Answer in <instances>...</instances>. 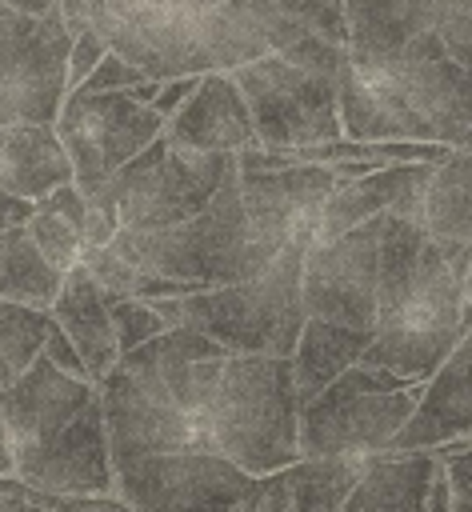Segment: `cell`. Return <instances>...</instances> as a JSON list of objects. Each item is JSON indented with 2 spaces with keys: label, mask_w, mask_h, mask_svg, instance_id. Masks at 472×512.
Returning <instances> with one entry per match:
<instances>
[{
  "label": "cell",
  "mask_w": 472,
  "mask_h": 512,
  "mask_svg": "<svg viewBox=\"0 0 472 512\" xmlns=\"http://www.w3.org/2000/svg\"><path fill=\"white\" fill-rule=\"evenodd\" d=\"M472 436V340L464 336L448 360L424 380V392L392 436L388 448H436L448 440Z\"/></svg>",
  "instance_id": "7402d4cb"
},
{
  "label": "cell",
  "mask_w": 472,
  "mask_h": 512,
  "mask_svg": "<svg viewBox=\"0 0 472 512\" xmlns=\"http://www.w3.org/2000/svg\"><path fill=\"white\" fill-rule=\"evenodd\" d=\"M164 136L172 144L200 148V152H244L260 144L248 100L232 80V72L224 68L200 72V84L192 88V96L164 120Z\"/></svg>",
  "instance_id": "44dd1931"
},
{
  "label": "cell",
  "mask_w": 472,
  "mask_h": 512,
  "mask_svg": "<svg viewBox=\"0 0 472 512\" xmlns=\"http://www.w3.org/2000/svg\"><path fill=\"white\" fill-rule=\"evenodd\" d=\"M28 236L36 240V248L44 252V260H48L52 268L68 272L72 264H80L84 232H80L72 220H64L60 212H52V208H40V204H36V212L28 216Z\"/></svg>",
  "instance_id": "4dcf8cb0"
},
{
  "label": "cell",
  "mask_w": 472,
  "mask_h": 512,
  "mask_svg": "<svg viewBox=\"0 0 472 512\" xmlns=\"http://www.w3.org/2000/svg\"><path fill=\"white\" fill-rule=\"evenodd\" d=\"M240 196L256 236L284 252L292 244H312L328 192L336 188V168L320 160L284 164V168H240Z\"/></svg>",
  "instance_id": "9a60e30c"
},
{
  "label": "cell",
  "mask_w": 472,
  "mask_h": 512,
  "mask_svg": "<svg viewBox=\"0 0 472 512\" xmlns=\"http://www.w3.org/2000/svg\"><path fill=\"white\" fill-rule=\"evenodd\" d=\"M424 228L464 280L472 260V148H448L424 192Z\"/></svg>",
  "instance_id": "484cf974"
},
{
  "label": "cell",
  "mask_w": 472,
  "mask_h": 512,
  "mask_svg": "<svg viewBox=\"0 0 472 512\" xmlns=\"http://www.w3.org/2000/svg\"><path fill=\"white\" fill-rule=\"evenodd\" d=\"M340 120L352 140H440L456 148L472 120V72L448 52L348 48Z\"/></svg>",
  "instance_id": "6da1fadb"
},
{
  "label": "cell",
  "mask_w": 472,
  "mask_h": 512,
  "mask_svg": "<svg viewBox=\"0 0 472 512\" xmlns=\"http://www.w3.org/2000/svg\"><path fill=\"white\" fill-rule=\"evenodd\" d=\"M436 452L444 456V468H448L452 512H472V436L436 444Z\"/></svg>",
  "instance_id": "d6a6232c"
},
{
  "label": "cell",
  "mask_w": 472,
  "mask_h": 512,
  "mask_svg": "<svg viewBox=\"0 0 472 512\" xmlns=\"http://www.w3.org/2000/svg\"><path fill=\"white\" fill-rule=\"evenodd\" d=\"M64 180H72V160L56 124L0 120V188L36 200Z\"/></svg>",
  "instance_id": "4316f807"
},
{
  "label": "cell",
  "mask_w": 472,
  "mask_h": 512,
  "mask_svg": "<svg viewBox=\"0 0 472 512\" xmlns=\"http://www.w3.org/2000/svg\"><path fill=\"white\" fill-rule=\"evenodd\" d=\"M312 244H292L284 248L264 272L232 284H212L180 296H152L156 312L164 316L168 328L188 324L208 332L232 352H272V356H292L300 328L308 320L304 308V252Z\"/></svg>",
  "instance_id": "5b68a950"
},
{
  "label": "cell",
  "mask_w": 472,
  "mask_h": 512,
  "mask_svg": "<svg viewBox=\"0 0 472 512\" xmlns=\"http://www.w3.org/2000/svg\"><path fill=\"white\" fill-rule=\"evenodd\" d=\"M52 316L76 344V352L88 368V380L100 384L108 376V368L120 360V344H116V324L108 312L104 284L88 272L84 260L64 272V284L52 300Z\"/></svg>",
  "instance_id": "cb8c5ba5"
},
{
  "label": "cell",
  "mask_w": 472,
  "mask_h": 512,
  "mask_svg": "<svg viewBox=\"0 0 472 512\" xmlns=\"http://www.w3.org/2000/svg\"><path fill=\"white\" fill-rule=\"evenodd\" d=\"M456 148H472V120L464 124V132H460V144Z\"/></svg>",
  "instance_id": "f6af8a7d"
},
{
  "label": "cell",
  "mask_w": 472,
  "mask_h": 512,
  "mask_svg": "<svg viewBox=\"0 0 472 512\" xmlns=\"http://www.w3.org/2000/svg\"><path fill=\"white\" fill-rule=\"evenodd\" d=\"M100 400H104V424H108L112 464L132 460V456H148V452L212 448L200 412H188V408L152 400L120 368H108V376L100 380Z\"/></svg>",
  "instance_id": "ac0fdd59"
},
{
  "label": "cell",
  "mask_w": 472,
  "mask_h": 512,
  "mask_svg": "<svg viewBox=\"0 0 472 512\" xmlns=\"http://www.w3.org/2000/svg\"><path fill=\"white\" fill-rule=\"evenodd\" d=\"M12 448H16V472L36 488L64 492V496H116L112 492L116 464H112L100 396L60 432L36 444H12Z\"/></svg>",
  "instance_id": "e0dca14e"
},
{
  "label": "cell",
  "mask_w": 472,
  "mask_h": 512,
  "mask_svg": "<svg viewBox=\"0 0 472 512\" xmlns=\"http://www.w3.org/2000/svg\"><path fill=\"white\" fill-rule=\"evenodd\" d=\"M12 376H16V372H12V368H8L4 360H0V392H4V384H8ZM0 432H4V416H0Z\"/></svg>",
  "instance_id": "ee69618b"
},
{
  "label": "cell",
  "mask_w": 472,
  "mask_h": 512,
  "mask_svg": "<svg viewBox=\"0 0 472 512\" xmlns=\"http://www.w3.org/2000/svg\"><path fill=\"white\" fill-rule=\"evenodd\" d=\"M108 244L124 260H132L140 272L188 280L200 288L248 280L280 256L256 236V228L244 212L236 164L228 168L224 184L196 216H188L180 224H164V228H120Z\"/></svg>",
  "instance_id": "3957f363"
},
{
  "label": "cell",
  "mask_w": 472,
  "mask_h": 512,
  "mask_svg": "<svg viewBox=\"0 0 472 512\" xmlns=\"http://www.w3.org/2000/svg\"><path fill=\"white\" fill-rule=\"evenodd\" d=\"M60 284H64V272L44 260V252L28 236V220L0 232V300L52 308Z\"/></svg>",
  "instance_id": "f1b7e54d"
},
{
  "label": "cell",
  "mask_w": 472,
  "mask_h": 512,
  "mask_svg": "<svg viewBox=\"0 0 472 512\" xmlns=\"http://www.w3.org/2000/svg\"><path fill=\"white\" fill-rule=\"evenodd\" d=\"M32 212H36V200H28V196H16V192L0 188V232H4V228H12V224H24Z\"/></svg>",
  "instance_id": "f35d334b"
},
{
  "label": "cell",
  "mask_w": 472,
  "mask_h": 512,
  "mask_svg": "<svg viewBox=\"0 0 472 512\" xmlns=\"http://www.w3.org/2000/svg\"><path fill=\"white\" fill-rule=\"evenodd\" d=\"M100 396V384L64 372L44 352L16 372L0 392V416L12 444H36L52 432H60L68 420H76L92 400Z\"/></svg>",
  "instance_id": "d6986e66"
},
{
  "label": "cell",
  "mask_w": 472,
  "mask_h": 512,
  "mask_svg": "<svg viewBox=\"0 0 472 512\" xmlns=\"http://www.w3.org/2000/svg\"><path fill=\"white\" fill-rule=\"evenodd\" d=\"M108 48H112V44H108L104 32H96V28H84V32L72 36V52H68V92L84 84V76L100 64V56H104Z\"/></svg>",
  "instance_id": "d590c367"
},
{
  "label": "cell",
  "mask_w": 472,
  "mask_h": 512,
  "mask_svg": "<svg viewBox=\"0 0 472 512\" xmlns=\"http://www.w3.org/2000/svg\"><path fill=\"white\" fill-rule=\"evenodd\" d=\"M428 512H452V484H448V468H444V456L432 472V488H428Z\"/></svg>",
  "instance_id": "ab89813d"
},
{
  "label": "cell",
  "mask_w": 472,
  "mask_h": 512,
  "mask_svg": "<svg viewBox=\"0 0 472 512\" xmlns=\"http://www.w3.org/2000/svg\"><path fill=\"white\" fill-rule=\"evenodd\" d=\"M436 164L432 160H392V164H380L364 176L336 180V188L328 192L316 240L340 236L376 212H400V216L424 220V192H428Z\"/></svg>",
  "instance_id": "ffe728a7"
},
{
  "label": "cell",
  "mask_w": 472,
  "mask_h": 512,
  "mask_svg": "<svg viewBox=\"0 0 472 512\" xmlns=\"http://www.w3.org/2000/svg\"><path fill=\"white\" fill-rule=\"evenodd\" d=\"M412 384L376 364H348L320 396L300 408V456H372L392 444L420 400Z\"/></svg>",
  "instance_id": "52a82bcc"
},
{
  "label": "cell",
  "mask_w": 472,
  "mask_h": 512,
  "mask_svg": "<svg viewBox=\"0 0 472 512\" xmlns=\"http://www.w3.org/2000/svg\"><path fill=\"white\" fill-rule=\"evenodd\" d=\"M180 12H208V8H216V4H224V0H172Z\"/></svg>",
  "instance_id": "7bdbcfd3"
},
{
  "label": "cell",
  "mask_w": 472,
  "mask_h": 512,
  "mask_svg": "<svg viewBox=\"0 0 472 512\" xmlns=\"http://www.w3.org/2000/svg\"><path fill=\"white\" fill-rule=\"evenodd\" d=\"M232 164L236 152L184 148L160 132L108 180L116 196L120 228H164L196 216L216 196Z\"/></svg>",
  "instance_id": "9c48e42d"
},
{
  "label": "cell",
  "mask_w": 472,
  "mask_h": 512,
  "mask_svg": "<svg viewBox=\"0 0 472 512\" xmlns=\"http://www.w3.org/2000/svg\"><path fill=\"white\" fill-rule=\"evenodd\" d=\"M164 8H176V4L172 0H88L96 32H112L128 20H140V16H152V12H164Z\"/></svg>",
  "instance_id": "e575fe53"
},
{
  "label": "cell",
  "mask_w": 472,
  "mask_h": 512,
  "mask_svg": "<svg viewBox=\"0 0 472 512\" xmlns=\"http://www.w3.org/2000/svg\"><path fill=\"white\" fill-rule=\"evenodd\" d=\"M468 340H472V328H468Z\"/></svg>",
  "instance_id": "7dc6e473"
},
{
  "label": "cell",
  "mask_w": 472,
  "mask_h": 512,
  "mask_svg": "<svg viewBox=\"0 0 472 512\" xmlns=\"http://www.w3.org/2000/svg\"><path fill=\"white\" fill-rule=\"evenodd\" d=\"M464 300L472 304V260H468V272H464Z\"/></svg>",
  "instance_id": "bcb514c9"
},
{
  "label": "cell",
  "mask_w": 472,
  "mask_h": 512,
  "mask_svg": "<svg viewBox=\"0 0 472 512\" xmlns=\"http://www.w3.org/2000/svg\"><path fill=\"white\" fill-rule=\"evenodd\" d=\"M360 456H296L292 464L256 476L252 512H340L360 480Z\"/></svg>",
  "instance_id": "603a6c76"
},
{
  "label": "cell",
  "mask_w": 472,
  "mask_h": 512,
  "mask_svg": "<svg viewBox=\"0 0 472 512\" xmlns=\"http://www.w3.org/2000/svg\"><path fill=\"white\" fill-rule=\"evenodd\" d=\"M464 336H468L464 280L452 272L440 244L428 236L408 292L392 312L376 320V332L360 352V360L388 368L412 384H424Z\"/></svg>",
  "instance_id": "8992f818"
},
{
  "label": "cell",
  "mask_w": 472,
  "mask_h": 512,
  "mask_svg": "<svg viewBox=\"0 0 472 512\" xmlns=\"http://www.w3.org/2000/svg\"><path fill=\"white\" fill-rule=\"evenodd\" d=\"M0 4H4V0H0Z\"/></svg>",
  "instance_id": "c3c4849f"
},
{
  "label": "cell",
  "mask_w": 472,
  "mask_h": 512,
  "mask_svg": "<svg viewBox=\"0 0 472 512\" xmlns=\"http://www.w3.org/2000/svg\"><path fill=\"white\" fill-rule=\"evenodd\" d=\"M256 476L212 448L148 452L116 464L124 508H248Z\"/></svg>",
  "instance_id": "7c38bea8"
},
{
  "label": "cell",
  "mask_w": 472,
  "mask_h": 512,
  "mask_svg": "<svg viewBox=\"0 0 472 512\" xmlns=\"http://www.w3.org/2000/svg\"><path fill=\"white\" fill-rule=\"evenodd\" d=\"M4 472H16V448H12L8 432H0V476Z\"/></svg>",
  "instance_id": "b9f144b4"
},
{
  "label": "cell",
  "mask_w": 472,
  "mask_h": 512,
  "mask_svg": "<svg viewBox=\"0 0 472 512\" xmlns=\"http://www.w3.org/2000/svg\"><path fill=\"white\" fill-rule=\"evenodd\" d=\"M196 84H200V72H192V76H168V80L160 84V96L152 100V108L168 120V116H172V112L192 96V88H196Z\"/></svg>",
  "instance_id": "74e56055"
},
{
  "label": "cell",
  "mask_w": 472,
  "mask_h": 512,
  "mask_svg": "<svg viewBox=\"0 0 472 512\" xmlns=\"http://www.w3.org/2000/svg\"><path fill=\"white\" fill-rule=\"evenodd\" d=\"M368 340H372V332H356V328L308 316L304 328H300V340L292 348V376H296L300 408L312 396H320L348 364H356L360 352L368 348Z\"/></svg>",
  "instance_id": "83f0119b"
},
{
  "label": "cell",
  "mask_w": 472,
  "mask_h": 512,
  "mask_svg": "<svg viewBox=\"0 0 472 512\" xmlns=\"http://www.w3.org/2000/svg\"><path fill=\"white\" fill-rule=\"evenodd\" d=\"M208 440L252 476H268L300 456V396L292 356L228 352L204 408Z\"/></svg>",
  "instance_id": "7a4b0ae2"
},
{
  "label": "cell",
  "mask_w": 472,
  "mask_h": 512,
  "mask_svg": "<svg viewBox=\"0 0 472 512\" xmlns=\"http://www.w3.org/2000/svg\"><path fill=\"white\" fill-rule=\"evenodd\" d=\"M344 64H348V44H336L328 36H304L280 52L236 64L232 80L248 100L260 144L304 148L344 136V120H340Z\"/></svg>",
  "instance_id": "277c9868"
},
{
  "label": "cell",
  "mask_w": 472,
  "mask_h": 512,
  "mask_svg": "<svg viewBox=\"0 0 472 512\" xmlns=\"http://www.w3.org/2000/svg\"><path fill=\"white\" fill-rule=\"evenodd\" d=\"M228 352L232 348H224L208 332L176 324V328H164L152 340L120 352V360L112 368H120L152 400L200 412L208 392L216 388V376H220Z\"/></svg>",
  "instance_id": "2e32d148"
},
{
  "label": "cell",
  "mask_w": 472,
  "mask_h": 512,
  "mask_svg": "<svg viewBox=\"0 0 472 512\" xmlns=\"http://www.w3.org/2000/svg\"><path fill=\"white\" fill-rule=\"evenodd\" d=\"M52 328V308H36L24 300H0V360L12 372H24L40 352Z\"/></svg>",
  "instance_id": "f546056e"
},
{
  "label": "cell",
  "mask_w": 472,
  "mask_h": 512,
  "mask_svg": "<svg viewBox=\"0 0 472 512\" xmlns=\"http://www.w3.org/2000/svg\"><path fill=\"white\" fill-rule=\"evenodd\" d=\"M4 4L16 12H28V16H44V12H52L56 0H4Z\"/></svg>",
  "instance_id": "60d3db41"
},
{
  "label": "cell",
  "mask_w": 472,
  "mask_h": 512,
  "mask_svg": "<svg viewBox=\"0 0 472 512\" xmlns=\"http://www.w3.org/2000/svg\"><path fill=\"white\" fill-rule=\"evenodd\" d=\"M304 36L348 44L344 0H224L196 20V60L200 72H232Z\"/></svg>",
  "instance_id": "ba28073f"
},
{
  "label": "cell",
  "mask_w": 472,
  "mask_h": 512,
  "mask_svg": "<svg viewBox=\"0 0 472 512\" xmlns=\"http://www.w3.org/2000/svg\"><path fill=\"white\" fill-rule=\"evenodd\" d=\"M72 32L60 8L44 16L0 4V120H56L68 96Z\"/></svg>",
  "instance_id": "8fae6325"
},
{
  "label": "cell",
  "mask_w": 472,
  "mask_h": 512,
  "mask_svg": "<svg viewBox=\"0 0 472 512\" xmlns=\"http://www.w3.org/2000/svg\"><path fill=\"white\" fill-rule=\"evenodd\" d=\"M52 124L68 148L72 180L80 192H92L104 180H112L136 152H144L164 132V116L152 104L128 92L88 88L68 92Z\"/></svg>",
  "instance_id": "30bf717a"
},
{
  "label": "cell",
  "mask_w": 472,
  "mask_h": 512,
  "mask_svg": "<svg viewBox=\"0 0 472 512\" xmlns=\"http://www.w3.org/2000/svg\"><path fill=\"white\" fill-rule=\"evenodd\" d=\"M44 356H48V360H56L64 372H72V376H84V380H88V368H84V360H80L76 344L68 340V332L56 324V316H52V328H48V336H44Z\"/></svg>",
  "instance_id": "8d00e7d4"
},
{
  "label": "cell",
  "mask_w": 472,
  "mask_h": 512,
  "mask_svg": "<svg viewBox=\"0 0 472 512\" xmlns=\"http://www.w3.org/2000/svg\"><path fill=\"white\" fill-rule=\"evenodd\" d=\"M104 296H108V312H112V324H116V344H120V352H128V348H136V344H144V340H152L156 332L168 328L152 300H144V296H124V292H108V288H104Z\"/></svg>",
  "instance_id": "1f68e13d"
},
{
  "label": "cell",
  "mask_w": 472,
  "mask_h": 512,
  "mask_svg": "<svg viewBox=\"0 0 472 512\" xmlns=\"http://www.w3.org/2000/svg\"><path fill=\"white\" fill-rule=\"evenodd\" d=\"M436 448H384L364 456L360 480L344 500V512H428Z\"/></svg>",
  "instance_id": "d4e9b609"
},
{
  "label": "cell",
  "mask_w": 472,
  "mask_h": 512,
  "mask_svg": "<svg viewBox=\"0 0 472 512\" xmlns=\"http://www.w3.org/2000/svg\"><path fill=\"white\" fill-rule=\"evenodd\" d=\"M140 80H148V72H144L140 64L124 60L116 48H108V52L100 56V64L84 76L80 88H88V92H128V88H136ZM72 92H76V88H72Z\"/></svg>",
  "instance_id": "836d02e7"
},
{
  "label": "cell",
  "mask_w": 472,
  "mask_h": 512,
  "mask_svg": "<svg viewBox=\"0 0 472 512\" xmlns=\"http://www.w3.org/2000/svg\"><path fill=\"white\" fill-rule=\"evenodd\" d=\"M352 52H448L472 72V0H344Z\"/></svg>",
  "instance_id": "5bb4252c"
},
{
  "label": "cell",
  "mask_w": 472,
  "mask_h": 512,
  "mask_svg": "<svg viewBox=\"0 0 472 512\" xmlns=\"http://www.w3.org/2000/svg\"><path fill=\"white\" fill-rule=\"evenodd\" d=\"M380 232H384V212L368 216L364 224L312 240L304 252V308L308 316L356 328V332H376V288H380Z\"/></svg>",
  "instance_id": "4fadbf2b"
}]
</instances>
